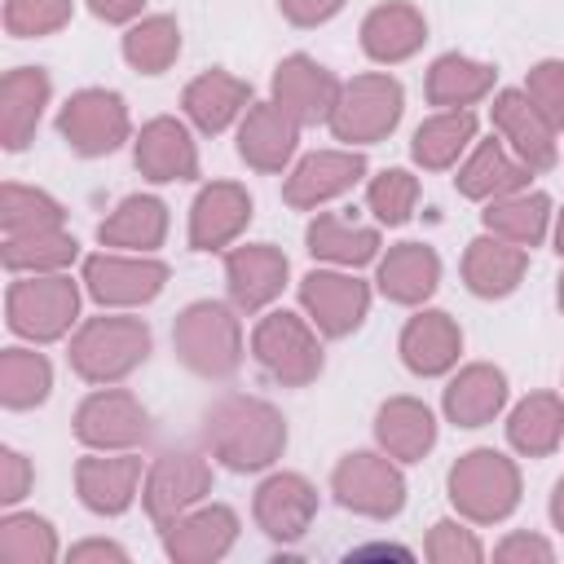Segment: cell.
Returning <instances> with one entry per match:
<instances>
[{
    "label": "cell",
    "instance_id": "obj_1",
    "mask_svg": "<svg viewBox=\"0 0 564 564\" xmlns=\"http://www.w3.org/2000/svg\"><path fill=\"white\" fill-rule=\"evenodd\" d=\"M203 436L212 454L234 471H264L286 449V423L260 397H225L220 405H212Z\"/></svg>",
    "mask_w": 564,
    "mask_h": 564
},
{
    "label": "cell",
    "instance_id": "obj_2",
    "mask_svg": "<svg viewBox=\"0 0 564 564\" xmlns=\"http://www.w3.org/2000/svg\"><path fill=\"white\" fill-rule=\"evenodd\" d=\"M172 348H176V357L194 375H203V379H229L242 366V326H238V317L225 304L198 300V304H189V308L176 313Z\"/></svg>",
    "mask_w": 564,
    "mask_h": 564
},
{
    "label": "cell",
    "instance_id": "obj_3",
    "mask_svg": "<svg viewBox=\"0 0 564 564\" xmlns=\"http://www.w3.org/2000/svg\"><path fill=\"white\" fill-rule=\"evenodd\" d=\"M150 357V326L141 317H88L70 339V370L88 383H119Z\"/></svg>",
    "mask_w": 564,
    "mask_h": 564
},
{
    "label": "cell",
    "instance_id": "obj_4",
    "mask_svg": "<svg viewBox=\"0 0 564 564\" xmlns=\"http://www.w3.org/2000/svg\"><path fill=\"white\" fill-rule=\"evenodd\" d=\"M449 502L476 524H498L520 502V471L498 449H471L449 467Z\"/></svg>",
    "mask_w": 564,
    "mask_h": 564
},
{
    "label": "cell",
    "instance_id": "obj_5",
    "mask_svg": "<svg viewBox=\"0 0 564 564\" xmlns=\"http://www.w3.org/2000/svg\"><path fill=\"white\" fill-rule=\"evenodd\" d=\"M9 330L35 344H53L79 317V286L66 273H26L4 295Z\"/></svg>",
    "mask_w": 564,
    "mask_h": 564
},
{
    "label": "cell",
    "instance_id": "obj_6",
    "mask_svg": "<svg viewBox=\"0 0 564 564\" xmlns=\"http://www.w3.org/2000/svg\"><path fill=\"white\" fill-rule=\"evenodd\" d=\"M401 110H405V93L392 75H352L339 97H335V110H330V132L335 141H348V145H370V141H383L397 123H401Z\"/></svg>",
    "mask_w": 564,
    "mask_h": 564
},
{
    "label": "cell",
    "instance_id": "obj_7",
    "mask_svg": "<svg viewBox=\"0 0 564 564\" xmlns=\"http://www.w3.org/2000/svg\"><path fill=\"white\" fill-rule=\"evenodd\" d=\"M251 352H256L260 370H264L269 379L286 383V388H304V383H313V379L322 375V344H317V330H313L304 317L286 313V308H278V313H269V317L256 322V330H251Z\"/></svg>",
    "mask_w": 564,
    "mask_h": 564
},
{
    "label": "cell",
    "instance_id": "obj_8",
    "mask_svg": "<svg viewBox=\"0 0 564 564\" xmlns=\"http://www.w3.org/2000/svg\"><path fill=\"white\" fill-rule=\"evenodd\" d=\"M330 489L348 511L370 516V520H388L405 507V476L397 471L392 458L370 454V449L344 454L330 476Z\"/></svg>",
    "mask_w": 564,
    "mask_h": 564
},
{
    "label": "cell",
    "instance_id": "obj_9",
    "mask_svg": "<svg viewBox=\"0 0 564 564\" xmlns=\"http://www.w3.org/2000/svg\"><path fill=\"white\" fill-rule=\"evenodd\" d=\"M128 106L119 93L110 88H79L62 115H57V132L66 137V145L84 159H97V154H115L123 141H128Z\"/></svg>",
    "mask_w": 564,
    "mask_h": 564
},
{
    "label": "cell",
    "instance_id": "obj_10",
    "mask_svg": "<svg viewBox=\"0 0 564 564\" xmlns=\"http://www.w3.org/2000/svg\"><path fill=\"white\" fill-rule=\"evenodd\" d=\"M163 282H167V264L154 260V256H115V251H101V256H88L84 260V286L106 308L145 304V300H154L163 291Z\"/></svg>",
    "mask_w": 564,
    "mask_h": 564
},
{
    "label": "cell",
    "instance_id": "obj_11",
    "mask_svg": "<svg viewBox=\"0 0 564 564\" xmlns=\"http://www.w3.org/2000/svg\"><path fill=\"white\" fill-rule=\"evenodd\" d=\"M145 432H150V414L123 388H101L84 397L75 410V436L88 449H132L137 441H145Z\"/></svg>",
    "mask_w": 564,
    "mask_h": 564
},
{
    "label": "cell",
    "instance_id": "obj_12",
    "mask_svg": "<svg viewBox=\"0 0 564 564\" xmlns=\"http://www.w3.org/2000/svg\"><path fill=\"white\" fill-rule=\"evenodd\" d=\"M300 304L304 313L313 317V326L330 339H344L352 335L361 322H366V308H370V286L352 273H330V269H313L304 282H300Z\"/></svg>",
    "mask_w": 564,
    "mask_h": 564
},
{
    "label": "cell",
    "instance_id": "obj_13",
    "mask_svg": "<svg viewBox=\"0 0 564 564\" xmlns=\"http://www.w3.org/2000/svg\"><path fill=\"white\" fill-rule=\"evenodd\" d=\"M212 489V467L207 458L189 454V449H172L163 454L150 476H145V489H141V502H145V516L154 524H172L181 511H189L203 494Z\"/></svg>",
    "mask_w": 564,
    "mask_h": 564
},
{
    "label": "cell",
    "instance_id": "obj_14",
    "mask_svg": "<svg viewBox=\"0 0 564 564\" xmlns=\"http://www.w3.org/2000/svg\"><path fill=\"white\" fill-rule=\"evenodd\" d=\"M234 542H238V516L220 502L189 507L172 524H163V551L176 564H212V560L229 555Z\"/></svg>",
    "mask_w": 564,
    "mask_h": 564
},
{
    "label": "cell",
    "instance_id": "obj_15",
    "mask_svg": "<svg viewBox=\"0 0 564 564\" xmlns=\"http://www.w3.org/2000/svg\"><path fill=\"white\" fill-rule=\"evenodd\" d=\"M339 88H344V84H339L322 62H313V57H304V53L282 57L278 70H273V101H278L295 123H322V119H330Z\"/></svg>",
    "mask_w": 564,
    "mask_h": 564
},
{
    "label": "cell",
    "instance_id": "obj_16",
    "mask_svg": "<svg viewBox=\"0 0 564 564\" xmlns=\"http://www.w3.org/2000/svg\"><path fill=\"white\" fill-rule=\"evenodd\" d=\"M494 128L507 137V145L516 150L520 163H529L533 172L551 167L560 159V145H555V128L546 123V115L529 101L524 88H502L494 97Z\"/></svg>",
    "mask_w": 564,
    "mask_h": 564
},
{
    "label": "cell",
    "instance_id": "obj_17",
    "mask_svg": "<svg viewBox=\"0 0 564 564\" xmlns=\"http://www.w3.org/2000/svg\"><path fill=\"white\" fill-rule=\"evenodd\" d=\"M256 524L278 538V542H295L304 538V529L313 524L317 516V489L300 476V471H273L260 489H256Z\"/></svg>",
    "mask_w": 564,
    "mask_h": 564
},
{
    "label": "cell",
    "instance_id": "obj_18",
    "mask_svg": "<svg viewBox=\"0 0 564 564\" xmlns=\"http://www.w3.org/2000/svg\"><path fill=\"white\" fill-rule=\"evenodd\" d=\"M366 176V159L357 150H317L295 163V172L282 185V198L291 207H322L339 194H348Z\"/></svg>",
    "mask_w": 564,
    "mask_h": 564
},
{
    "label": "cell",
    "instance_id": "obj_19",
    "mask_svg": "<svg viewBox=\"0 0 564 564\" xmlns=\"http://www.w3.org/2000/svg\"><path fill=\"white\" fill-rule=\"evenodd\" d=\"M251 220V194L234 181H212L198 189L189 207V247L194 251H220L234 242Z\"/></svg>",
    "mask_w": 564,
    "mask_h": 564
},
{
    "label": "cell",
    "instance_id": "obj_20",
    "mask_svg": "<svg viewBox=\"0 0 564 564\" xmlns=\"http://www.w3.org/2000/svg\"><path fill=\"white\" fill-rule=\"evenodd\" d=\"M225 282H229V300L242 313H256L264 304H273L286 286V256L269 242H247L234 247L225 256Z\"/></svg>",
    "mask_w": 564,
    "mask_h": 564
},
{
    "label": "cell",
    "instance_id": "obj_21",
    "mask_svg": "<svg viewBox=\"0 0 564 564\" xmlns=\"http://www.w3.org/2000/svg\"><path fill=\"white\" fill-rule=\"evenodd\" d=\"M132 159H137V172L150 176V181H159V185H163V181H194V176H198L194 137H189V128H185L181 119H172V115H159V119H150V123L141 128Z\"/></svg>",
    "mask_w": 564,
    "mask_h": 564
},
{
    "label": "cell",
    "instance_id": "obj_22",
    "mask_svg": "<svg viewBox=\"0 0 564 564\" xmlns=\"http://www.w3.org/2000/svg\"><path fill=\"white\" fill-rule=\"evenodd\" d=\"M295 141H300V123L278 101L247 106L242 128H238V154L256 172H282L295 154Z\"/></svg>",
    "mask_w": 564,
    "mask_h": 564
},
{
    "label": "cell",
    "instance_id": "obj_23",
    "mask_svg": "<svg viewBox=\"0 0 564 564\" xmlns=\"http://www.w3.org/2000/svg\"><path fill=\"white\" fill-rule=\"evenodd\" d=\"M137 485H141V458L132 454H93V458H79L75 467V489H79V502L97 516H119L132 507L137 498Z\"/></svg>",
    "mask_w": 564,
    "mask_h": 564
},
{
    "label": "cell",
    "instance_id": "obj_24",
    "mask_svg": "<svg viewBox=\"0 0 564 564\" xmlns=\"http://www.w3.org/2000/svg\"><path fill=\"white\" fill-rule=\"evenodd\" d=\"M458 352H463V330L441 308H427V313L410 317L405 330H401V361L423 379L445 375L458 361Z\"/></svg>",
    "mask_w": 564,
    "mask_h": 564
},
{
    "label": "cell",
    "instance_id": "obj_25",
    "mask_svg": "<svg viewBox=\"0 0 564 564\" xmlns=\"http://www.w3.org/2000/svg\"><path fill=\"white\" fill-rule=\"evenodd\" d=\"M423 40H427V22H423V13H419L414 4H405V0L379 4V9H370L366 22H361V48H366V57H375V62H383V66L414 57V53L423 48Z\"/></svg>",
    "mask_w": 564,
    "mask_h": 564
},
{
    "label": "cell",
    "instance_id": "obj_26",
    "mask_svg": "<svg viewBox=\"0 0 564 564\" xmlns=\"http://www.w3.org/2000/svg\"><path fill=\"white\" fill-rule=\"evenodd\" d=\"M189 123L198 132H225L247 106H251V84L229 75V70H203L198 79L185 84V97H181Z\"/></svg>",
    "mask_w": 564,
    "mask_h": 564
},
{
    "label": "cell",
    "instance_id": "obj_27",
    "mask_svg": "<svg viewBox=\"0 0 564 564\" xmlns=\"http://www.w3.org/2000/svg\"><path fill=\"white\" fill-rule=\"evenodd\" d=\"M524 269H529V251L516 247V242H507V238H498V234L476 238V242H467V251H463V282H467L476 295H485V300L511 295V291L520 286Z\"/></svg>",
    "mask_w": 564,
    "mask_h": 564
},
{
    "label": "cell",
    "instance_id": "obj_28",
    "mask_svg": "<svg viewBox=\"0 0 564 564\" xmlns=\"http://www.w3.org/2000/svg\"><path fill=\"white\" fill-rule=\"evenodd\" d=\"M48 106V75L40 66H18L0 84V141L4 150H22L35 137V123Z\"/></svg>",
    "mask_w": 564,
    "mask_h": 564
},
{
    "label": "cell",
    "instance_id": "obj_29",
    "mask_svg": "<svg viewBox=\"0 0 564 564\" xmlns=\"http://www.w3.org/2000/svg\"><path fill=\"white\" fill-rule=\"evenodd\" d=\"M507 405V375L489 361L463 366L445 388V419L458 427H485Z\"/></svg>",
    "mask_w": 564,
    "mask_h": 564
},
{
    "label": "cell",
    "instance_id": "obj_30",
    "mask_svg": "<svg viewBox=\"0 0 564 564\" xmlns=\"http://www.w3.org/2000/svg\"><path fill=\"white\" fill-rule=\"evenodd\" d=\"M375 436L383 445L388 458H401V463H419L432 445H436V419L423 401L414 397H392L379 405L375 414Z\"/></svg>",
    "mask_w": 564,
    "mask_h": 564
},
{
    "label": "cell",
    "instance_id": "obj_31",
    "mask_svg": "<svg viewBox=\"0 0 564 564\" xmlns=\"http://www.w3.org/2000/svg\"><path fill=\"white\" fill-rule=\"evenodd\" d=\"M529 163H520L507 145H498V141H480L476 150H471V159L458 167V194L463 198H480V203H489V198H502V194H516V189H524L529 185Z\"/></svg>",
    "mask_w": 564,
    "mask_h": 564
},
{
    "label": "cell",
    "instance_id": "obj_32",
    "mask_svg": "<svg viewBox=\"0 0 564 564\" xmlns=\"http://www.w3.org/2000/svg\"><path fill=\"white\" fill-rule=\"evenodd\" d=\"M101 247H123V251H154L167 238V207L154 194H132L123 198L101 225H97Z\"/></svg>",
    "mask_w": 564,
    "mask_h": 564
},
{
    "label": "cell",
    "instance_id": "obj_33",
    "mask_svg": "<svg viewBox=\"0 0 564 564\" xmlns=\"http://www.w3.org/2000/svg\"><path fill=\"white\" fill-rule=\"evenodd\" d=\"M441 282V256L423 242H401L379 260V291L392 304H423Z\"/></svg>",
    "mask_w": 564,
    "mask_h": 564
},
{
    "label": "cell",
    "instance_id": "obj_34",
    "mask_svg": "<svg viewBox=\"0 0 564 564\" xmlns=\"http://www.w3.org/2000/svg\"><path fill=\"white\" fill-rule=\"evenodd\" d=\"M304 242H308V251H313L317 260L348 264V269L370 264V260L379 256V229L357 225V220H348V216H339V212H322V216L308 225Z\"/></svg>",
    "mask_w": 564,
    "mask_h": 564
},
{
    "label": "cell",
    "instance_id": "obj_35",
    "mask_svg": "<svg viewBox=\"0 0 564 564\" xmlns=\"http://www.w3.org/2000/svg\"><path fill=\"white\" fill-rule=\"evenodd\" d=\"M485 229L516 242V247H538L542 234H546V220H551V198L546 194H529V189H516V194H502V198H489V207L480 212Z\"/></svg>",
    "mask_w": 564,
    "mask_h": 564
},
{
    "label": "cell",
    "instance_id": "obj_36",
    "mask_svg": "<svg viewBox=\"0 0 564 564\" xmlns=\"http://www.w3.org/2000/svg\"><path fill=\"white\" fill-rule=\"evenodd\" d=\"M489 88H494V66L471 62L463 53H445L427 70V101L441 106V110H467Z\"/></svg>",
    "mask_w": 564,
    "mask_h": 564
},
{
    "label": "cell",
    "instance_id": "obj_37",
    "mask_svg": "<svg viewBox=\"0 0 564 564\" xmlns=\"http://www.w3.org/2000/svg\"><path fill=\"white\" fill-rule=\"evenodd\" d=\"M560 436H564V401H560L555 392H533V397H524V401L511 410V419H507V441H511L520 454H529V458L551 454V449L560 445Z\"/></svg>",
    "mask_w": 564,
    "mask_h": 564
},
{
    "label": "cell",
    "instance_id": "obj_38",
    "mask_svg": "<svg viewBox=\"0 0 564 564\" xmlns=\"http://www.w3.org/2000/svg\"><path fill=\"white\" fill-rule=\"evenodd\" d=\"M471 137H476V115L471 110H441V115H432L414 128L410 154L427 172H445L471 145Z\"/></svg>",
    "mask_w": 564,
    "mask_h": 564
},
{
    "label": "cell",
    "instance_id": "obj_39",
    "mask_svg": "<svg viewBox=\"0 0 564 564\" xmlns=\"http://www.w3.org/2000/svg\"><path fill=\"white\" fill-rule=\"evenodd\" d=\"M79 242L66 229H35V234H4V269L9 273H62L75 260Z\"/></svg>",
    "mask_w": 564,
    "mask_h": 564
},
{
    "label": "cell",
    "instance_id": "obj_40",
    "mask_svg": "<svg viewBox=\"0 0 564 564\" xmlns=\"http://www.w3.org/2000/svg\"><path fill=\"white\" fill-rule=\"evenodd\" d=\"M53 388V366L44 352L31 348H4L0 357V401L9 410H31L48 397Z\"/></svg>",
    "mask_w": 564,
    "mask_h": 564
},
{
    "label": "cell",
    "instance_id": "obj_41",
    "mask_svg": "<svg viewBox=\"0 0 564 564\" xmlns=\"http://www.w3.org/2000/svg\"><path fill=\"white\" fill-rule=\"evenodd\" d=\"M176 53H181V26H176V18H167V13L141 18V22L128 26V35H123V57H128V66L141 70V75L167 70V66L176 62Z\"/></svg>",
    "mask_w": 564,
    "mask_h": 564
},
{
    "label": "cell",
    "instance_id": "obj_42",
    "mask_svg": "<svg viewBox=\"0 0 564 564\" xmlns=\"http://www.w3.org/2000/svg\"><path fill=\"white\" fill-rule=\"evenodd\" d=\"M62 203L48 198L44 189L35 185H18V181H4V194H0V225L4 234H35V229H62Z\"/></svg>",
    "mask_w": 564,
    "mask_h": 564
},
{
    "label": "cell",
    "instance_id": "obj_43",
    "mask_svg": "<svg viewBox=\"0 0 564 564\" xmlns=\"http://www.w3.org/2000/svg\"><path fill=\"white\" fill-rule=\"evenodd\" d=\"M0 560L9 564H48L57 560V533L44 516H4L0 520Z\"/></svg>",
    "mask_w": 564,
    "mask_h": 564
},
{
    "label": "cell",
    "instance_id": "obj_44",
    "mask_svg": "<svg viewBox=\"0 0 564 564\" xmlns=\"http://www.w3.org/2000/svg\"><path fill=\"white\" fill-rule=\"evenodd\" d=\"M366 203H370V212H375L383 225H405L410 212H414V203H419V181H414L405 167H388V172H379V176L370 181Z\"/></svg>",
    "mask_w": 564,
    "mask_h": 564
},
{
    "label": "cell",
    "instance_id": "obj_45",
    "mask_svg": "<svg viewBox=\"0 0 564 564\" xmlns=\"http://www.w3.org/2000/svg\"><path fill=\"white\" fill-rule=\"evenodd\" d=\"M70 9H75V0H4V26L18 40L48 35L70 22Z\"/></svg>",
    "mask_w": 564,
    "mask_h": 564
},
{
    "label": "cell",
    "instance_id": "obj_46",
    "mask_svg": "<svg viewBox=\"0 0 564 564\" xmlns=\"http://www.w3.org/2000/svg\"><path fill=\"white\" fill-rule=\"evenodd\" d=\"M427 560L432 564H480L485 560V546L458 520H436L432 533H427Z\"/></svg>",
    "mask_w": 564,
    "mask_h": 564
},
{
    "label": "cell",
    "instance_id": "obj_47",
    "mask_svg": "<svg viewBox=\"0 0 564 564\" xmlns=\"http://www.w3.org/2000/svg\"><path fill=\"white\" fill-rule=\"evenodd\" d=\"M524 93L546 115V123L560 132L564 128V62H538L524 79Z\"/></svg>",
    "mask_w": 564,
    "mask_h": 564
},
{
    "label": "cell",
    "instance_id": "obj_48",
    "mask_svg": "<svg viewBox=\"0 0 564 564\" xmlns=\"http://www.w3.org/2000/svg\"><path fill=\"white\" fill-rule=\"evenodd\" d=\"M31 489V463L18 449H0V502L13 507Z\"/></svg>",
    "mask_w": 564,
    "mask_h": 564
},
{
    "label": "cell",
    "instance_id": "obj_49",
    "mask_svg": "<svg viewBox=\"0 0 564 564\" xmlns=\"http://www.w3.org/2000/svg\"><path fill=\"white\" fill-rule=\"evenodd\" d=\"M502 564H551L555 560V551H551V542L546 538H533V533H511L498 551H494Z\"/></svg>",
    "mask_w": 564,
    "mask_h": 564
},
{
    "label": "cell",
    "instance_id": "obj_50",
    "mask_svg": "<svg viewBox=\"0 0 564 564\" xmlns=\"http://www.w3.org/2000/svg\"><path fill=\"white\" fill-rule=\"evenodd\" d=\"M278 4H282L286 22H295V26H317V22L335 18L348 0H278Z\"/></svg>",
    "mask_w": 564,
    "mask_h": 564
},
{
    "label": "cell",
    "instance_id": "obj_51",
    "mask_svg": "<svg viewBox=\"0 0 564 564\" xmlns=\"http://www.w3.org/2000/svg\"><path fill=\"white\" fill-rule=\"evenodd\" d=\"M70 560H75V564H88V560H115V564H123V560H128V551H123V546H115V542L93 538V542L70 546Z\"/></svg>",
    "mask_w": 564,
    "mask_h": 564
},
{
    "label": "cell",
    "instance_id": "obj_52",
    "mask_svg": "<svg viewBox=\"0 0 564 564\" xmlns=\"http://www.w3.org/2000/svg\"><path fill=\"white\" fill-rule=\"evenodd\" d=\"M145 0H88V9L101 18V22H132L141 13Z\"/></svg>",
    "mask_w": 564,
    "mask_h": 564
},
{
    "label": "cell",
    "instance_id": "obj_53",
    "mask_svg": "<svg viewBox=\"0 0 564 564\" xmlns=\"http://www.w3.org/2000/svg\"><path fill=\"white\" fill-rule=\"evenodd\" d=\"M410 560V551L405 546H357V551H348V560Z\"/></svg>",
    "mask_w": 564,
    "mask_h": 564
},
{
    "label": "cell",
    "instance_id": "obj_54",
    "mask_svg": "<svg viewBox=\"0 0 564 564\" xmlns=\"http://www.w3.org/2000/svg\"><path fill=\"white\" fill-rule=\"evenodd\" d=\"M551 520L555 529H564V476L555 480V494H551Z\"/></svg>",
    "mask_w": 564,
    "mask_h": 564
},
{
    "label": "cell",
    "instance_id": "obj_55",
    "mask_svg": "<svg viewBox=\"0 0 564 564\" xmlns=\"http://www.w3.org/2000/svg\"><path fill=\"white\" fill-rule=\"evenodd\" d=\"M555 251L564 256V212H560V225H555Z\"/></svg>",
    "mask_w": 564,
    "mask_h": 564
},
{
    "label": "cell",
    "instance_id": "obj_56",
    "mask_svg": "<svg viewBox=\"0 0 564 564\" xmlns=\"http://www.w3.org/2000/svg\"><path fill=\"white\" fill-rule=\"evenodd\" d=\"M560 308H564V273H560Z\"/></svg>",
    "mask_w": 564,
    "mask_h": 564
}]
</instances>
